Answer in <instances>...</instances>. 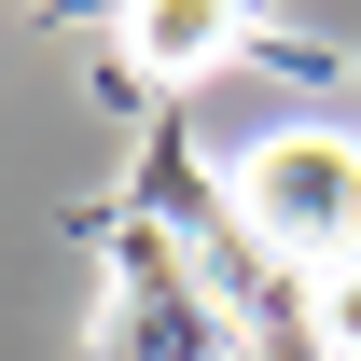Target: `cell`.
<instances>
[{
    "label": "cell",
    "mask_w": 361,
    "mask_h": 361,
    "mask_svg": "<svg viewBox=\"0 0 361 361\" xmlns=\"http://www.w3.org/2000/svg\"><path fill=\"white\" fill-rule=\"evenodd\" d=\"M111 42H126L139 84H209V70L250 42V0H126Z\"/></svg>",
    "instance_id": "2"
},
{
    "label": "cell",
    "mask_w": 361,
    "mask_h": 361,
    "mask_svg": "<svg viewBox=\"0 0 361 361\" xmlns=\"http://www.w3.org/2000/svg\"><path fill=\"white\" fill-rule=\"evenodd\" d=\"M236 223L264 236V250H292V264H348L361 250V139L348 126H278L236 153Z\"/></svg>",
    "instance_id": "1"
},
{
    "label": "cell",
    "mask_w": 361,
    "mask_h": 361,
    "mask_svg": "<svg viewBox=\"0 0 361 361\" xmlns=\"http://www.w3.org/2000/svg\"><path fill=\"white\" fill-rule=\"evenodd\" d=\"M319 348H334V361H361V250H348V264H319Z\"/></svg>",
    "instance_id": "3"
}]
</instances>
